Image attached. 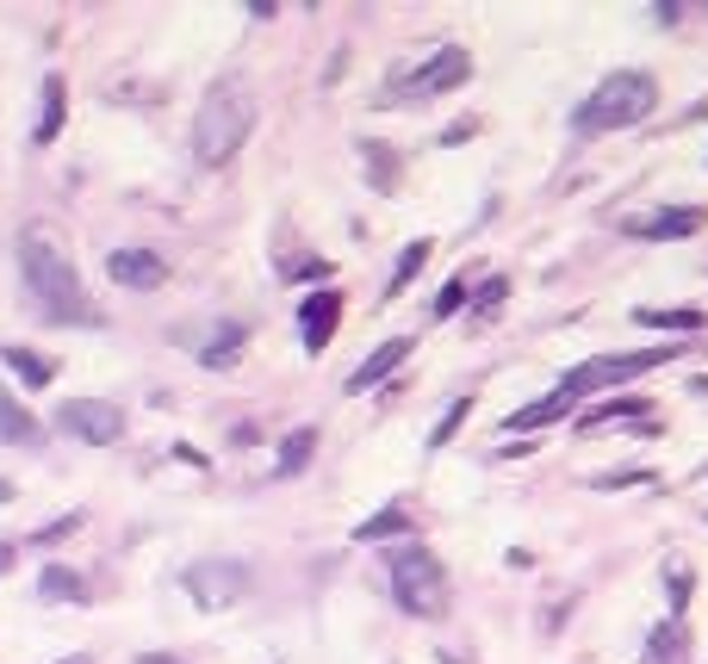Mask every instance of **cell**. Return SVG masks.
I'll use <instances>...</instances> for the list:
<instances>
[{
	"instance_id": "1",
	"label": "cell",
	"mask_w": 708,
	"mask_h": 664,
	"mask_svg": "<svg viewBox=\"0 0 708 664\" xmlns=\"http://www.w3.org/2000/svg\"><path fill=\"white\" fill-rule=\"evenodd\" d=\"M19 280H25V299L38 304L44 323H81V330L100 323V304L81 292V273L69 268V255L50 242V230H25V237H19Z\"/></svg>"
},
{
	"instance_id": "2",
	"label": "cell",
	"mask_w": 708,
	"mask_h": 664,
	"mask_svg": "<svg viewBox=\"0 0 708 664\" xmlns=\"http://www.w3.org/2000/svg\"><path fill=\"white\" fill-rule=\"evenodd\" d=\"M255 131V94L243 75H224L205 87L199 100V118H193V156H199V168H224V162L249 143Z\"/></svg>"
},
{
	"instance_id": "3",
	"label": "cell",
	"mask_w": 708,
	"mask_h": 664,
	"mask_svg": "<svg viewBox=\"0 0 708 664\" xmlns=\"http://www.w3.org/2000/svg\"><path fill=\"white\" fill-rule=\"evenodd\" d=\"M653 106H659V81L646 75V69H615V75H603L597 87H591V100L572 112V131H578V137H609V131H628V125H640V118H653Z\"/></svg>"
},
{
	"instance_id": "4",
	"label": "cell",
	"mask_w": 708,
	"mask_h": 664,
	"mask_svg": "<svg viewBox=\"0 0 708 664\" xmlns=\"http://www.w3.org/2000/svg\"><path fill=\"white\" fill-rule=\"evenodd\" d=\"M392 602L404 609V615H417V621L448 615L454 590H448V571H441V559L429 553V547H398L392 553Z\"/></svg>"
},
{
	"instance_id": "5",
	"label": "cell",
	"mask_w": 708,
	"mask_h": 664,
	"mask_svg": "<svg viewBox=\"0 0 708 664\" xmlns=\"http://www.w3.org/2000/svg\"><path fill=\"white\" fill-rule=\"evenodd\" d=\"M671 361H677V342H665V349H640V354H603V361L572 366L566 380H560V397H566V404H584L591 392L628 385V380H640V373H653V366H671Z\"/></svg>"
},
{
	"instance_id": "6",
	"label": "cell",
	"mask_w": 708,
	"mask_h": 664,
	"mask_svg": "<svg viewBox=\"0 0 708 664\" xmlns=\"http://www.w3.org/2000/svg\"><path fill=\"white\" fill-rule=\"evenodd\" d=\"M181 590L199 602L205 615H224V609L249 590V566H243V559H193V566L181 571Z\"/></svg>"
},
{
	"instance_id": "7",
	"label": "cell",
	"mask_w": 708,
	"mask_h": 664,
	"mask_svg": "<svg viewBox=\"0 0 708 664\" xmlns=\"http://www.w3.org/2000/svg\"><path fill=\"white\" fill-rule=\"evenodd\" d=\"M57 435L88 442V447H112L119 435H125V411L106 404V397H69L63 411H57Z\"/></svg>"
},
{
	"instance_id": "8",
	"label": "cell",
	"mask_w": 708,
	"mask_h": 664,
	"mask_svg": "<svg viewBox=\"0 0 708 664\" xmlns=\"http://www.w3.org/2000/svg\"><path fill=\"white\" fill-rule=\"evenodd\" d=\"M466 75H472V56L460 44H448V50H435L423 69H410V75H398L392 81V94H417V100H435V94H454V87H466Z\"/></svg>"
},
{
	"instance_id": "9",
	"label": "cell",
	"mask_w": 708,
	"mask_h": 664,
	"mask_svg": "<svg viewBox=\"0 0 708 664\" xmlns=\"http://www.w3.org/2000/svg\"><path fill=\"white\" fill-rule=\"evenodd\" d=\"M336 323H342V292H336V286H317L311 299L299 304V342H305V354L330 349Z\"/></svg>"
},
{
	"instance_id": "10",
	"label": "cell",
	"mask_w": 708,
	"mask_h": 664,
	"mask_svg": "<svg viewBox=\"0 0 708 664\" xmlns=\"http://www.w3.org/2000/svg\"><path fill=\"white\" fill-rule=\"evenodd\" d=\"M708 224L702 206H677V211H646V218H622V230L640 242H671V237H696Z\"/></svg>"
},
{
	"instance_id": "11",
	"label": "cell",
	"mask_w": 708,
	"mask_h": 664,
	"mask_svg": "<svg viewBox=\"0 0 708 664\" xmlns=\"http://www.w3.org/2000/svg\"><path fill=\"white\" fill-rule=\"evenodd\" d=\"M106 273L119 286H131V292H156V286H168V261H162L156 249H112Z\"/></svg>"
},
{
	"instance_id": "12",
	"label": "cell",
	"mask_w": 708,
	"mask_h": 664,
	"mask_svg": "<svg viewBox=\"0 0 708 664\" xmlns=\"http://www.w3.org/2000/svg\"><path fill=\"white\" fill-rule=\"evenodd\" d=\"M404 361H410V335H392V342H379V349L367 354V361L355 366V373H348V385H342V392H348V397L373 392V385H379V380H392V373H398Z\"/></svg>"
},
{
	"instance_id": "13",
	"label": "cell",
	"mask_w": 708,
	"mask_h": 664,
	"mask_svg": "<svg viewBox=\"0 0 708 664\" xmlns=\"http://www.w3.org/2000/svg\"><path fill=\"white\" fill-rule=\"evenodd\" d=\"M640 664H690V627L684 621H659V627L646 633Z\"/></svg>"
},
{
	"instance_id": "14",
	"label": "cell",
	"mask_w": 708,
	"mask_h": 664,
	"mask_svg": "<svg viewBox=\"0 0 708 664\" xmlns=\"http://www.w3.org/2000/svg\"><path fill=\"white\" fill-rule=\"evenodd\" d=\"M38 435H44V428H38L32 416H25V404L0 385V442H7V447H32Z\"/></svg>"
},
{
	"instance_id": "15",
	"label": "cell",
	"mask_w": 708,
	"mask_h": 664,
	"mask_svg": "<svg viewBox=\"0 0 708 664\" xmlns=\"http://www.w3.org/2000/svg\"><path fill=\"white\" fill-rule=\"evenodd\" d=\"M311 454H317V428L305 423V428H293V435H280V454H274V473H280V478H299L305 466H311Z\"/></svg>"
},
{
	"instance_id": "16",
	"label": "cell",
	"mask_w": 708,
	"mask_h": 664,
	"mask_svg": "<svg viewBox=\"0 0 708 664\" xmlns=\"http://www.w3.org/2000/svg\"><path fill=\"white\" fill-rule=\"evenodd\" d=\"M243 342H249V335H243V323H224V330L199 349V366H212V373H230L236 354H243Z\"/></svg>"
},
{
	"instance_id": "17",
	"label": "cell",
	"mask_w": 708,
	"mask_h": 664,
	"mask_svg": "<svg viewBox=\"0 0 708 664\" xmlns=\"http://www.w3.org/2000/svg\"><path fill=\"white\" fill-rule=\"evenodd\" d=\"M38 596H44V602H81V596H88V578L69 571V566H44V571H38Z\"/></svg>"
},
{
	"instance_id": "18",
	"label": "cell",
	"mask_w": 708,
	"mask_h": 664,
	"mask_svg": "<svg viewBox=\"0 0 708 664\" xmlns=\"http://www.w3.org/2000/svg\"><path fill=\"white\" fill-rule=\"evenodd\" d=\"M0 361L13 366L19 380H25V392H44V385L57 380V366H50L44 354H32V349H19V342H13V349H0Z\"/></svg>"
},
{
	"instance_id": "19",
	"label": "cell",
	"mask_w": 708,
	"mask_h": 664,
	"mask_svg": "<svg viewBox=\"0 0 708 664\" xmlns=\"http://www.w3.org/2000/svg\"><path fill=\"white\" fill-rule=\"evenodd\" d=\"M63 118H69L63 75H44V106H38V131H32V137H38V143H50L57 131H63Z\"/></svg>"
},
{
	"instance_id": "20",
	"label": "cell",
	"mask_w": 708,
	"mask_h": 664,
	"mask_svg": "<svg viewBox=\"0 0 708 664\" xmlns=\"http://www.w3.org/2000/svg\"><path fill=\"white\" fill-rule=\"evenodd\" d=\"M640 330H671V335H702L708 330V311H634Z\"/></svg>"
},
{
	"instance_id": "21",
	"label": "cell",
	"mask_w": 708,
	"mask_h": 664,
	"mask_svg": "<svg viewBox=\"0 0 708 664\" xmlns=\"http://www.w3.org/2000/svg\"><path fill=\"white\" fill-rule=\"evenodd\" d=\"M361 156H367V180H373L379 193H392V187H398V156H392V143L361 137Z\"/></svg>"
},
{
	"instance_id": "22",
	"label": "cell",
	"mask_w": 708,
	"mask_h": 664,
	"mask_svg": "<svg viewBox=\"0 0 708 664\" xmlns=\"http://www.w3.org/2000/svg\"><path fill=\"white\" fill-rule=\"evenodd\" d=\"M566 411H578V404H566V397L553 392V397H541V404H529V411L504 416V428H510V435H522V428H547V423H560Z\"/></svg>"
},
{
	"instance_id": "23",
	"label": "cell",
	"mask_w": 708,
	"mask_h": 664,
	"mask_svg": "<svg viewBox=\"0 0 708 664\" xmlns=\"http://www.w3.org/2000/svg\"><path fill=\"white\" fill-rule=\"evenodd\" d=\"M392 535H417V522H410L404 509H379V516L355 522V540H392Z\"/></svg>"
},
{
	"instance_id": "24",
	"label": "cell",
	"mask_w": 708,
	"mask_h": 664,
	"mask_svg": "<svg viewBox=\"0 0 708 664\" xmlns=\"http://www.w3.org/2000/svg\"><path fill=\"white\" fill-rule=\"evenodd\" d=\"M423 268H429V237H423V242H404V255H398L392 280H386V299H398V292H404V286L417 280Z\"/></svg>"
},
{
	"instance_id": "25",
	"label": "cell",
	"mask_w": 708,
	"mask_h": 664,
	"mask_svg": "<svg viewBox=\"0 0 708 664\" xmlns=\"http://www.w3.org/2000/svg\"><path fill=\"white\" fill-rule=\"evenodd\" d=\"M504 299H510V280H504V273H491V280L472 292V317H497V304H504Z\"/></svg>"
},
{
	"instance_id": "26",
	"label": "cell",
	"mask_w": 708,
	"mask_h": 664,
	"mask_svg": "<svg viewBox=\"0 0 708 664\" xmlns=\"http://www.w3.org/2000/svg\"><path fill=\"white\" fill-rule=\"evenodd\" d=\"M466 416H472V404H466V397H454V404H448V416L429 428V447H448V442L460 435V423H466Z\"/></svg>"
},
{
	"instance_id": "27",
	"label": "cell",
	"mask_w": 708,
	"mask_h": 664,
	"mask_svg": "<svg viewBox=\"0 0 708 664\" xmlns=\"http://www.w3.org/2000/svg\"><path fill=\"white\" fill-rule=\"evenodd\" d=\"M665 590H671V621H677V615H684V602H690V571L665 566Z\"/></svg>"
},
{
	"instance_id": "28",
	"label": "cell",
	"mask_w": 708,
	"mask_h": 664,
	"mask_svg": "<svg viewBox=\"0 0 708 664\" xmlns=\"http://www.w3.org/2000/svg\"><path fill=\"white\" fill-rule=\"evenodd\" d=\"M460 304H466V280H448V286L435 292V317H454Z\"/></svg>"
},
{
	"instance_id": "29",
	"label": "cell",
	"mask_w": 708,
	"mask_h": 664,
	"mask_svg": "<svg viewBox=\"0 0 708 664\" xmlns=\"http://www.w3.org/2000/svg\"><path fill=\"white\" fill-rule=\"evenodd\" d=\"M75 528H81V509H75V516H57V522H50V528H38V535H32V547H50V540L75 535Z\"/></svg>"
},
{
	"instance_id": "30",
	"label": "cell",
	"mask_w": 708,
	"mask_h": 664,
	"mask_svg": "<svg viewBox=\"0 0 708 664\" xmlns=\"http://www.w3.org/2000/svg\"><path fill=\"white\" fill-rule=\"evenodd\" d=\"M286 280H324V273H330V261H317V255H299V261H293V268H280Z\"/></svg>"
},
{
	"instance_id": "31",
	"label": "cell",
	"mask_w": 708,
	"mask_h": 664,
	"mask_svg": "<svg viewBox=\"0 0 708 664\" xmlns=\"http://www.w3.org/2000/svg\"><path fill=\"white\" fill-rule=\"evenodd\" d=\"M622 485H653V473H646V466H634V473H603L597 478V490H622Z\"/></svg>"
},
{
	"instance_id": "32",
	"label": "cell",
	"mask_w": 708,
	"mask_h": 664,
	"mask_svg": "<svg viewBox=\"0 0 708 664\" xmlns=\"http://www.w3.org/2000/svg\"><path fill=\"white\" fill-rule=\"evenodd\" d=\"M466 137H479V118H466V125H454V131H441V143L454 149V143H466Z\"/></svg>"
},
{
	"instance_id": "33",
	"label": "cell",
	"mask_w": 708,
	"mask_h": 664,
	"mask_svg": "<svg viewBox=\"0 0 708 664\" xmlns=\"http://www.w3.org/2000/svg\"><path fill=\"white\" fill-rule=\"evenodd\" d=\"M13 559H19V547H13V540H0V578L13 571Z\"/></svg>"
},
{
	"instance_id": "34",
	"label": "cell",
	"mask_w": 708,
	"mask_h": 664,
	"mask_svg": "<svg viewBox=\"0 0 708 664\" xmlns=\"http://www.w3.org/2000/svg\"><path fill=\"white\" fill-rule=\"evenodd\" d=\"M143 664H174V658H168V652H150V658H143Z\"/></svg>"
}]
</instances>
